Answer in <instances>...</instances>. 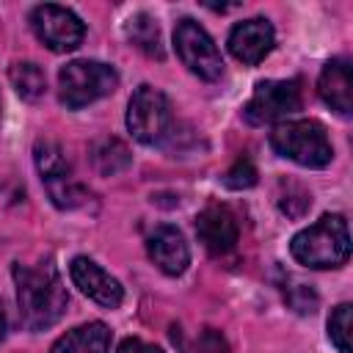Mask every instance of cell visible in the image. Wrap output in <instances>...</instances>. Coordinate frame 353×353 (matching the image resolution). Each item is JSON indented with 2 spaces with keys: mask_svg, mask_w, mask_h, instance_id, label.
Wrapping results in <instances>:
<instances>
[{
  "mask_svg": "<svg viewBox=\"0 0 353 353\" xmlns=\"http://www.w3.org/2000/svg\"><path fill=\"white\" fill-rule=\"evenodd\" d=\"M174 47L179 61L199 74L201 80H221L223 77V58L212 36L193 19H179L174 28Z\"/></svg>",
  "mask_w": 353,
  "mask_h": 353,
  "instance_id": "6",
  "label": "cell"
},
{
  "mask_svg": "<svg viewBox=\"0 0 353 353\" xmlns=\"http://www.w3.org/2000/svg\"><path fill=\"white\" fill-rule=\"evenodd\" d=\"M14 284L19 320L28 331H44L63 317L69 295L52 259H39L36 265L14 262Z\"/></svg>",
  "mask_w": 353,
  "mask_h": 353,
  "instance_id": "1",
  "label": "cell"
},
{
  "mask_svg": "<svg viewBox=\"0 0 353 353\" xmlns=\"http://www.w3.org/2000/svg\"><path fill=\"white\" fill-rule=\"evenodd\" d=\"M317 91L320 99L336 110L339 116H350L353 110V72H350V61L347 58H331L317 80Z\"/></svg>",
  "mask_w": 353,
  "mask_h": 353,
  "instance_id": "13",
  "label": "cell"
},
{
  "mask_svg": "<svg viewBox=\"0 0 353 353\" xmlns=\"http://www.w3.org/2000/svg\"><path fill=\"white\" fill-rule=\"evenodd\" d=\"M94 157V165L99 174H119L121 168L130 165V149L119 141V138H105L94 146L91 152Z\"/></svg>",
  "mask_w": 353,
  "mask_h": 353,
  "instance_id": "18",
  "label": "cell"
},
{
  "mask_svg": "<svg viewBox=\"0 0 353 353\" xmlns=\"http://www.w3.org/2000/svg\"><path fill=\"white\" fill-rule=\"evenodd\" d=\"M69 276L74 287H80L83 295H88L94 303L105 309H116L124 301V287L119 284V279H113L108 270H102L88 256H74L69 265Z\"/></svg>",
  "mask_w": 353,
  "mask_h": 353,
  "instance_id": "10",
  "label": "cell"
},
{
  "mask_svg": "<svg viewBox=\"0 0 353 353\" xmlns=\"http://www.w3.org/2000/svg\"><path fill=\"white\" fill-rule=\"evenodd\" d=\"M30 28L36 39L52 52H72L83 44L85 36V25L80 22V17L55 3L36 6L30 11Z\"/></svg>",
  "mask_w": 353,
  "mask_h": 353,
  "instance_id": "8",
  "label": "cell"
},
{
  "mask_svg": "<svg viewBox=\"0 0 353 353\" xmlns=\"http://www.w3.org/2000/svg\"><path fill=\"white\" fill-rule=\"evenodd\" d=\"M119 353H163L157 345H152V342H143V339H138V336H127L121 345H119Z\"/></svg>",
  "mask_w": 353,
  "mask_h": 353,
  "instance_id": "22",
  "label": "cell"
},
{
  "mask_svg": "<svg viewBox=\"0 0 353 353\" xmlns=\"http://www.w3.org/2000/svg\"><path fill=\"white\" fill-rule=\"evenodd\" d=\"M301 110V83L298 80H262L256 83L251 99L243 108L248 124H273L284 121Z\"/></svg>",
  "mask_w": 353,
  "mask_h": 353,
  "instance_id": "7",
  "label": "cell"
},
{
  "mask_svg": "<svg viewBox=\"0 0 353 353\" xmlns=\"http://www.w3.org/2000/svg\"><path fill=\"white\" fill-rule=\"evenodd\" d=\"M127 130L146 146L163 143L174 130V116L165 94L154 85H138L127 105Z\"/></svg>",
  "mask_w": 353,
  "mask_h": 353,
  "instance_id": "5",
  "label": "cell"
},
{
  "mask_svg": "<svg viewBox=\"0 0 353 353\" xmlns=\"http://www.w3.org/2000/svg\"><path fill=\"white\" fill-rule=\"evenodd\" d=\"M8 77H11V85L17 88V94H19L22 99H30V102L39 99V97L44 94V88H47V77H44L41 66L33 63V61H19V63H14L11 72H8Z\"/></svg>",
  "mask_w": 353,
  "mask_h": 353,
  "instance_id": "17",
  "label": "cell"
},
{
  "mask_svg": "<svg viewBox=\"0 0 353 353\" xmlns=\"http://www.w3.org/2000/svg\"><path fill=\"white\" fill-rule=\"evenodd\" d=\"M174 339H179L182 353H229V345H226L223 334L215 331V328H204L193 342H185L179 336V331L174 328Z\"/></svg>",
  "mask_w": 353,
  "mask_h": 353,
  "instance_id": "20",
  "label": "cell"
},
{
  "mask_svg": "<svg viewBox=\"0 0 353 353\" xmlns=\"http://www.w3.org/2000/svg\"><path fill=\"white\" fill-rule=\"evenodd\" d=\"M290 254L295 262L314 268V270H328L339 268L350 256V229L345 215H323L317 223L301 229L290 240Z\"/></svg>",
  "mask_w": 353,
  "mask_h": 353,
  "instance_id": "2",
  "label": "cell"
},
{
  "mask_svg": "<svg viewBox=\"0 0 353 353\" xmlns=\"http://www.w3.org/2000/svg\"><path fill=\"white\" fill-rule=\"evenodd\" d=\"M196 234L201 240V245L215 254V256H223L229 254L234 245H237V237H240V226H237V218L234 212L226 207V204H207L199 215H196Z\"/></svg>",
  "mask_w": 353,
  "mask_h": 353,
  "instance_id": "9",
  "label": "cell"
},
{
  "mask_svg": "<svg viewBox=\"0 0 353 353\" xmlns=\"http://www.w3.org/2000/svg\"><path fill=\"white\" fill-rule=\"evenodd\" d=\"M124 33L130 39V44L135 50H141L149 58H163V39H160V28L149 14H132L124 25Z\"/></svg>",
  "mask_w": 353,
  "mask_h": 353,
  "instance_id": "15",
  "label": "cell"
},
{
  "mask_svg": "<svg viewBox=\"0 0 353 353\" xmlns=\"http://www.w3.org/2000/svg\"><path fill=\"white\" fill-rule=\"evenodd\" d=\"M33 157H36V168L44 179V185H52V182H61V179L72 176L69 160H66L63 149L55 141H39L36 149H33Z\"/></svg>",
  "mask_w": 353,
  "mask_h": 353,
  "instance_id": "16",
  "label": "cell"
},
{
  "mask_svg": "<svg viewBox=\"0 0 353 353\" xmlns=\"http://www.w3.org/2000/svg\"><path fill=\"white\" fill-rule=\"evenodd\" d=\"M119 85V74L110 63L102 61H69L58 72V94L61 102L72 110L85 108L108 94H113Z\"/></svg>",
  "mask_w": 353,
  "mask_h": 353,
  "instance_id": "4",
  "label": "cell"
},
{
  "mask_svg": "<svg viewBox=\"0 0 353 353\" xmlns=\"http://www.w3.org/2000/svg\"><path fill=\"white\" fill-rule=\"evenodd\" d=\"M6 336V312H3V303H0V342Z\"/></svg>",
  "mask_w": 353,
  "mask_h": 353,
  "instance_id": "23",
  "label": "cell"
},
{
  "mask_svg": "<svg viewBox=\"0 0 353 353\" xmlns=\"http://www.w3.org/2000/svg\"><path fill=\"white\" fill-rule=\"evenodd\" d=\"M146 251L149 259L165 273V276H182L190 265V248L185 243V234L176 226H157L146 237Z\"/></svg>",
  "mask_w": 353,
  "mask_h": 353,
  "instance_id": "12",
  "label": "cell"
},
{
  "mask_svg": "<svg viewBox=\"0 0 353 353\" xmlns=\"http://www.w3.org/2000/svg\"><path fill=\"white\" fill-rule=\"evenodd\" d=\"M350 312H353L350 303H339L328 317V339L339 353H353V347H350V334H353L350 331V325H353Z\"/></svg>",
  "mask_w": 353,
  "mask_h": 353,
  "instance_id": "19",
  "label": "cell"
},
{
  "mask_svg": "<svg viewBox=\"0 0 353 353\" xmlns=\"http://www.w3.org/2000/svg\"><path fill=\"white\" fill-rule=\"evenodd\" d=\"M270 146L281 157H287L303 168H325L334 157L328 132L314 119H295V121L276 124L270 132Z\"/></svg>",
  "mask_w": 353,
  "mask_h": 353,
  "instance_id": "3",
  "label": "cell"
},
{
  "mask_svg": "<svg viewBox=\"0 0 353 353\" xmlns=\"http://www.w3.org/2000/svg\"><path fill=\"white\" fill-rule=\"evenodd\" d=\"M223 185L232 188V190H243V188H251L256 185V168L248 157H240L226 174H223Z\"/></svg>",
  "mask_w": 353,
  "mask_h": 353,
  "instance_id": "21",
  "label": "cell"
},
{
  "mask_svg": "<svg viewBox=\"0 0 353 353\" xmlns=\"http://www.w3.org/2000/svg\"><path fill=\"white\" fill-rule=\"evenodd\" d=\"M229 52L248 63V66H256L259 61H265L276 44V33H273V25L262 17H254V19H245V22H237L232 30H229Z\"/></svg>",
  "mask_w": 353,
  "mask_h": 353,
  "instance_id": "11",
  "label": "cell"
},
{
  "mask_svg": "<svg viewBox=\"0 0 353 353\" xmlns=\"http://www.w3.org/2000/svg\"><path fill=\"white\" fill-rule=\"evenodd\" d=\"M108 350H110V328L94 320L58 336L50 353H108Z\"/></svg>",
  "mask_w": 353,
  "mask_h": 353,
  "instance_id": "14",
  "label": "cell"
}]
</instances>
